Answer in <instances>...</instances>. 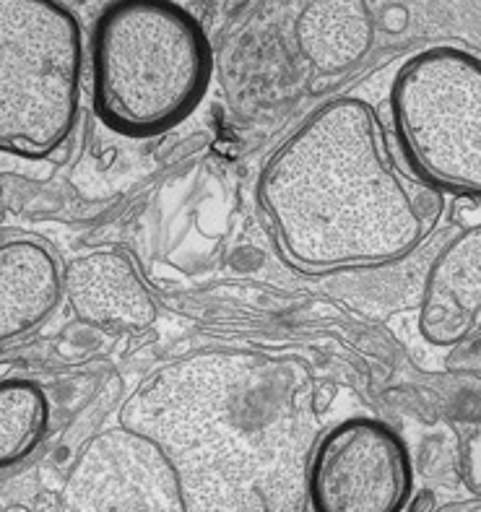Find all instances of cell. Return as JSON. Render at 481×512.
I'll list each match as a JSON object with an SVG mask.
<instances>
[{"label":"cell","instance_id":"cell-1","mask_svg":"<svg viewBox=\"0 0 481 512\" xmlns=\"http://www.w3.org/2000/svg\"><path fill=\"white\" fill-rule=\"evenodd\" d=\"M258 195L281 253L305 271L385 266L427 234L422 193L393 162L375 110L357 97L312 112L268 159Z\"/></svg>","mask_w":481,"mask_h":512},{"label":"cell","instance_id":"cell-2","mask_svg":"<svg viewBox=\"0 0 481 512\" xmlns=\"http://www.w3.org/2000/svg\"><path fill=\"white\" fill-rule=\"evenodd\" d=\"M214 52L201 21L175 0H112L91 37V97L112 133L154 138L206 97Z\"/></svg>","mask_w":481,"mask_h":512},{"label":"cell","instance_id":"cell-3","mask_svg":"<svg viewBox=\"0 0 481 512\" xmlns=\"http://www.w3.org/2000/svg\"><path fill=\"white\" fill-rule=\"evenodd\" d=\"M81 24L60 0H0V151L42 159L76 128Z\"/></svg>","mask_w":481,"mask_h":512},{"label":"cell","instance_id":"cell-4","mask_svg":"<svg viewBox=\"0 0 481 512\" xmlns=\"http://www.w3.org/2000/svg\"><path fill=\"white\" fill-rule=\"evenodd\" d=\"M390 125L419 185L481 201V58L458 47L416 52L390 86Z\"/></svg>","mask_w":481,"mask_h":512},{"label":"cell","instance_id":"cell-5","mask_svg":"<svg viewBox=\"0 0 481 512\" xmlns=\"http://www.w3.org/2000/svg\"><path fill=\"white\" fill-rule=\"evenodd\" d=\"M414 492V468L401 437L377 419L354 416L325 429L307 463L315 512H398Z\"/></svg>","mask_w":481,"mask_h":512},{"label":"cell","instance_id":"cell-6","mask_svg":"<svg viewBox=\"0 0 481 512\" xmlns=\"http://www.w3.org/2000/svg\"><path fill=\"white\" fill-rule=\"evenodd\" d=\"M71 489L78 507L180 510L182 497L167 458L146 437L112 432L91 445Z\"/></svg>","mask_w":481,"mask_h":512},{"label":"cell","instance_id":"cell-7","mask_svg":"<svg viewBox=\"0 0 481 512\" xmlns=\"http://www.w3.org/2000/svg\"><path fill=\"white\" fill-rule=\"evenodd\" d=\"M63 289L81 320L104 328H146L156 305L136 266L115 250L89 253L63 273Z\"/></svg>","mask_w":481,"mask_h":512},{"label":"cell","instance_id":"cell-8","mask_svg":"<svg viewBox=\"0 0 481 512\" xmlns=\"http://www.w3.org/2000/svg\"><path fill=\"white\" fill-rule=\"evenodd\" d=\"M481 315V224L450 242L429 268L422 331L435 344H453Z\"/></svg>","mask_w":481,"mask_h":512},{"label":"cell","instance_id":"cell-9","mask_svg":"<svg viewBox=\"0 0 481 512\" xmlns=\"http://www.w3.org/2000/svg\"><path fill=\"white\" fill-rule=\"evenodd\" d=\"M63 271L37 240L0 242V344L39 328L60 305Z\"/></svg>","mask_w":481,"mask_h":512},{"label":"cell","instance_id":"cell-10","mask_svg":"<svg viewBox=\"0 0 481 512\" xmlns=\"http://www.w3.org/2000/svg\"><path fill=\"white\" fill-rule=\"evenodd\" d=\"M375 21L364 0H310L299 13L297 45L323 73L349 71L370 52Z\"/></svg>","mask_w":481,"mask_h":512},{"label":"cell","instance_id":"cell-11","mask_svg":"<svg viewBox=\"0 0 481 512\" xmlns=\"http://www.w3.org/2000/svg\"><path fill=\"white\" fill-rule=\"evenodd\" d=\"M50 427V401L32 380H0V471L19 466L42 445Z\"/></svg>","mask_w":481,"mask_h":512}]
</instances>
